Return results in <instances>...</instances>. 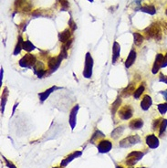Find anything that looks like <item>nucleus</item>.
<instances>
[{
    "instance_id": "f257e3e1",
    "label": "nucleus",
    "mask_w": 167,
    "mask_h": 168,
    "mask_svg": "<svg viewBox=\"0 0 167 168\" xmlns=\"http://www.w3.org/2000/svg\"><path fill=\"white\" fill-rule=\"evenodd\" d=\"M144 34L147 38H154L155 40H161L162 30L158 23H153L144 30Z\"/></svg>"
},
{
    "instance_id": "f03ea898",
    "label": "nucleus",
    "mask_w": 167,
    "mask_h": 168,
    "mask_svg": "<svg viewBox=\"0 0 167 168\" xmlns=\"http://www.w3.org/2000/svg\"><path fill=\"white\" fill-rule=\"evenodd\" d=\"M144 155V153H142L141 151H133V152H131L126 157V159H125V165L127 166H132V165H134L137 162L142 159Z\"/></svg>"
},
{
    "instance_id": "7ed1b4c3",
    "label": "nucleus",
    "mask_w": 167,
    "mask_h": 168,
    "mask_svg": "<svg viewBox=\"0 0 167 168\" xmlns=\"http://www.w3.org/2000/svg\"><path fill=\"white\" fill-rule=\"evenodd\" d=\"M92 69H93V58L91 55L90 52L86 54L85 58V66H84V71H83V76L86 79L91 78L92 75Z\"/></svg>"
},
{
    "instance_id": "20e7f679",
    "label": "nucleus",
    "mask_w": 167,
    "mask_h": 168,
    "mask_svg": "<svg viewBox=\"0 0 167 168\" xmlns=\"http://www.w3.org/2000/svg\"><path fill=\"white\" fill-rule=\"evenodd\" d=\"M36 63H37L36 57L32 55V54L28 53L21 58V60H19V66L22 68H30L35 66Z\"/></svg>"
},
{
    "instance_id": "39448f33",
    "label": "nucleus",
    "mask_w": 167,
    "mask_h": 168,
    "mask_svg": "<svg viewBox=\"0 0 167 168\" xmlns=\"http://www.w3.org/2000/svg\"><path fill=\"white\" fill-rule=\"evenodd\" d=\"M140 142H141L140 136L137 134H134V135H131V136L126 137V138H124V139H122L121 141H120L119 145H120V147L127 148V147H130V146L139 144Z\"/></svg>"
},
{
    "instance_id": "423d86ee",
    "label": "nucleus",
    "mask_w": 167,
    "mask_h": 168,
    "mask_svg": "<svg viewBox=\"0 0 167 168\" xmlns=\"http://www.w3.org/2000/svg\"><path fill=\"white\" fill-rule=\"evenodd\" d=\"M132 114H133V109L131 105H124L118 111V115L121 120H129L132 117Z\"/></svg>"
},
{
    "instance_id": "0eeeda50",
    "label": "nucleus",
    "mask_w": 167,
    "mask_h": 168,
    "mask_svg": "<svg viewBox=\"0 0 167 168\" xmlns=\"http://www.w3.org/2000/svg\"><path fill=\"white\" fill-rule=\"evenodd\" d=\"M63 58H63L60 54L58 57H51V58H48V67L50 70V72H53V71H57V69L60 67L61 61L63 60Z\"/></svg>"
},
{
    "instance_id": "6e6552de",
    "label": "nucleus",
    "mask_w": 167,
    "mask_h": 168,
    "mask_svg": "<svg viewBox=\"0 0 167 168\" xmlns=\"http://www.w3.org/2000/svg\"><path fill=\"white\" fill-rule=\"evenodd\" d=\"M97 146H98V151L101 153V154H105V153L111 151V147H112V144L109 140H101L99 142V144H98Z\"/></svg>"
},
{
    "instance_id": "1a4fd4ad",
    "label": "nucleus",
    "mask_w": 167,
    "mask_h": 168,
    "mask_svg": "<svg viewBox=\"0 0 167 168\" xmlns=\"http://www.w3.org/2000/svg\"><path fill=\"white\" fill-rule=\"evenodd\" d=\"M145 142L152 149H155L159 146V139L154 134H148L145 137Z\"/></svg>"
},
{
    "instance_id": "9d476101",
    "label": "nucleus",
    "mask_w": 167,
    "mask_h": 168,
    "mask_svg": "<svg viewBox=\"0 0 167 168\" xmlns=\"http://www.w3.org/2000/svg\"><path fill=\"white\" fill-rule=\"evenodd\" d=\"M164 56L162 53H158L156 55L155 60H154V66H153V70H152V72H153V74H156L157 72L159 71L160 69L162 68V65H163V61H164Z\"/></svg>"
},
{
    "instance_id": "9b49d317",
    "label": "nucleus",
    "mask_w": 167,
    "mask_h": 168,
    "mask_svg": "<svg viewBox=\"0 0 167 168\" xmlns=\"http://www.w3.org/2000/svg\"><path fill=\"white\" fill-rule=\"evenodd\" d=\"M72 36V30L68 28H66L65 30H63L62 32H60V34H58V39H60V41L62 42L63 44L68 42L70 39H71Z\"/></svg>"
},
{
    "instance_id": "f8f14e48",
    "label": "nucleus",
    "mask_w": 167,
    "mask_h": 168,
    "mask_svg": "<svg viewBox=\"0 0 167 168\" xmlns=\"http://www.w3.org/2000/svg\"><path fill=\"white\" fill-rule=\"evenodd\" d=\"M34 68V71L38 76V78H43L44 76L47 74V71L45 70V66L42 62L37 61V63L35 64Z\"/></svg>"
},
{
    "instance_id": "ddd939ff",
    "label": "nucleus",
    "mask_w": 167,
    "mask_h": 168,
    "mask_svg": "<svg viewBox=\"0 0 167 168\" xmlns=\"http://www.w3.org/2000/svg\"><path fill=\"white\" fill-rule=\"evenodd\" d=\"M78 105H75L71 109L70 113V124L71 126V129H74V127L76 126V122H77V113L78 111Z\"/></svg>"
},
{
    "instance_id": "4468645a",
    "label": "nucleus",
    "mask_w": 167,
    "mask_h": 168,
    "mask_svg": "<svg viewBox=\"0 0 167 168\" xmlns=\"http://www.w3.org/2000/svg\"><path fill=\"white\" fill-rule=\"evenodd\" d=\"M60 89H61V88L57 87V86H52L51 88L48 89V90H46L45 91H43V92H41V93H39V94H38V97H39V99H40V101H46V100H47V99L48 98V96H50L53 91H57V90H60Z\"/></svg>"
},
{
    "instance_id": "2eb2a0df",
    "label": "nucleus",
    "mask_w": 167,
    "mask_h": 168,
    "mask_svg": "<svg viewBox=\"0 0 167 168\" xmlns=\"http://www.w3.org/2000/svg\"><path fill=\"white\" fill-rule=\"evenodd\" d=\"M121 53V46L117 41L113 42V46H112V63H115L118 58H120Z\"/></svg>"
},
{
    "instance_id": "dca6fc26",
    "label": "nucleus",
    "mask_w": 167,
    "mask_h": 168,
    "mask_svg": "<svg viewBox=\"0 0 167 168\" xmlns=\"http://www.w3.org/2000/svg\"><path fill=\"white\" fill-rule=\"evenodd\" d=\"M135 88H136L135 82H131L125 89L122 90V91H121L122 97H129L131 94H133L135 91Z\"/></svg>"
},
{
    "instance_id": "f3484780",
    "label": "nucleus",
    "mask_w": 167,
    "mask_h": 168,
    "mask_svg": "<svg viewBox=\"0 0 167 168\" xmlns=\"http://www.w3.org/2000/svg\"><path fill=\"white\" fill-rule=\"evenodd\" d=\"M135 60H136V51L134 48H132L130 51L128 57H127V60H125V67L127 69L131 67L133 65V63L135 62Z\"/></svg>"
},
{
    "instance_id": "a211bd4d",
    "label": "nucleus",
    "mask_w": 167,
    "mask_h": 168,
    "mask_svg": "<svg viewBox=\"0 0 167 168\" xmlns=\"http://www.w3.org/2000/svg\"><path fill=\"white\" fill-rule=\"evenodd\" d=\"M153 104V101H152V98L149 95H144L142 100L141 101V108L144 111H147L149 110L150 107Z\"/></svg>"
},
{
    "instance_id": "6ab92c4d",
    "label": "nucleus",
    "mask_w": 167,
    "mask_h": 168,
    "mask_svg": "<svg viewBox=\"0 0 167 168\" xmlns=\"http://www.w3.org/2000/svg\"><path fill=\"white\" fill-rule=\"evenodd\" d=\"M81 155V152H80V151H76V152H74V153H72V154H70V155H68L64 160H63L62 162H61V164H60V165L61 166H66L68 163L70 162H71L73 159H75V158H77V157H78V156H80Z\"/></svg>"
},
{
    "instance_id": "aec40b11",
    "label": "nucleus",
    "mask_w": 167,
    "mask_h": 168,
    "mask_svg": "<svg viewBox=\"0 0 167 168\" xmlns=\"http://www.w3.org/2000/svg\"><path fill=\"white\" fill-rule=\"evenodd\" d=\"M142 126H144V121L142 119H139V118L131 120L129 122V127L131 130H139Z\"/></svg>"
},
{
    "instance_id": "412c9836",
    "label": "nucleus",
    "mask_w": 167,
    "mask_h": 168,
    "mask_svg": "<svg viewBox=\"0 0 167 168\" xmlns=\"http://www.w3.org/2000/svg\"><path fill=\"white\" fill-rule=\"evenodd\" d=\"M121 104V97H117V99L115 100V101L111 104V114L113 116L115 113L119 111L120 109V106Z\"/></svg>"
},
{
    "instance_id": "4be33fe9",
    "label": "nucleus",
    "mask_w": 167,
    "mask_h": 168,
    "mask_svg": "<svg viewBox=\"0 0 167 168\" xmlns=\"http://www.w3.org/2000/svg\"><path fill=\"white\" fill-rule=\"evenodd\" d=\"M7 96H8V90L7 88H4L3 92H2V96H1V112H4L5 110V105H6V102L7 100Z\"/></svg>"
},
{
    "instance_id": "5701e85b",
    "label": "nucleus",
    "mask_w": 167,
    "mask_h": 168,
    "mask_svg": "<svg viewBox=\"0 0 167 168\" xmlns=\"http://www.w3.org/2000/svg\"><path fill=\"white\" fill-rule=\"evenodd\" d=\"M123 131H124V125H121L119 127L115 128V129L112 131L111 134V138H113V139H117L118 137H120L121 135V133Z\"/></svg>"
},
{
    "instance_id": "b1692460",
    "label": "nucleus",
    "mask_w": 167,
    "mask_h": 168,
    "mask_svg": "<svg viewBox=\"0 0 167 168\" xmlns=\"http://www.w3.org/2000/svg\"><path fill=\"white\" fill-rule=\"evenodd\" d=\"M133 39H134V44L136 46H140L141 44L144 42V37L140 34L139 32H133Z\"/></svg>"
},
{
    "instance_id": "393cba45",
    "label": "nucleus",
    "mask_w": 167,
    "mask_h": 168,
    "mask_svg": "<svg viewBox=\"0 0 167 168\" xmlns=\"http://www.w3.org/2000/svg\"><path fill=\"white\" fill-rule=\"evenodd\" d=\"M140 10L142 11V12L151 14V15H154L156 13L155 7L154 6H151V5H150V6H149V5H145V6H144V7H141Z\"/></svg>"
},
{
    "instance_id": "a878e982",
    "label": "nucleus",
    "mask_w": 167,
    "mask_h": 168,
    "mask_svg": "<svg viewBox=\"0 0 167 168\" xmlns=\"http://www.w3.org/2000/svg\"><path fill=\"white\" fill-rule=\"evenodd\" d=\"M144 90H145V85H144V83L140 84V86L136 89L135 91H134V93H133V97H134V99H136V100H137V99H139V98L142 96V93H144Z\"/></svg>"
},
{
    "instance_id": "bb28decb",
    "label": "nucleus",
    "mask_w": 167,
    "mask_h": 168,
    "mask_svg": "<svg viewBox=\"0 0 167 168\" xmlns=\"http://www.w3.org/2000/svg\"><path fill=\"white\" fill-rule=\"evenodd\" d=\"M22 48L27 52H30L33 49H35V46H34L29 40H24L22 44Z\"/></svg>"
},
{
    "instance_id": "cd10ccee",
    "label": "nucleus",
    "mask_w": 167,
    "mask_h": 168,
    "mask_svg": "<svg viewBox=\"0 0 167 168\" xmlns=\"http://www.w3.org/2000/svg\"><path fill=\"white\" fill-rule=\"evenodd\" d=\"M23 38L21 36H19L18 37V40H17V46L16 48H15V50H14V55H17V54L21 51V49L22 48V44H23Z\"/></svg>"
},
{
    "instance_id": "c85d7f7f",
    "label": "nucleus",
    "mask_w": 167,
    "mask_h": 168,
    "mask_svg": "<svg viewBox=\"0 0 167 168\" xmlns=\"http://www.w3.org/2000/svg\"><path fill=\"white\" fill-rule=\"evenodd\" d=\"M166 127H167V120L164 119L163 121H162V123H161L160 128H159V135L160 136L164 135V133L166 130Z\"/></svg>"
},
{
    "instance_id": "c756f323",
    "label": "nucleus",
    "mask_w": 167,
    "mask_h": 168,
    "mask_svg": "<svg viewBox=\"0 0 167 168\" xmlns=\"http://www.w3.org/2000/svg\"><path fill=\"white\" fill-rule=\"evenodd\" d=\"M158 111L161 114H165L167 112V102L164 103H161V104L158 105Z\"/></svg>"
},
{
    "instance_id": "7c9ffc66",
    "label": "nucleus",
    "mask_w": 167,
    "mask_h": 168,
    "mask_svg": "<svg viewBox=\"0 0 167 168\" xmlns=\"http://www.w3.org/2000/svg\"><path fill=\"white\" fill-rule=\"evenodd\" d=\"M162 121H163V119H155V120H154V122H153V130L154 131H156V130L159 129L161 123H162Z\"/></svg>"
},
{
    "instance_id": "2f4dec72",
    "label": "nucleus",
    "mask_w": 167,
    "mask_h": 168,
    "mask_svg": "<svg viewBox=\"0 0 167 168\" xmlns=\"http://www.w3.org/2000/svg\"><path fill=\"white\" fill-rule=\"evenodd\" d=\"M61 5V9L62 10H66V9H68V0H58Z\"/></svg>"
},
{
    "instance_id": "473e14b6",
    "label": "nucleus",
    "mask_w": 167,
    "mask_h": 168,
    "mask_svg": "<svg viewBox=\"0 0 167 168\" xmlns=\"http://www.w3.org/2000/svg\"><path fill=\"white\" fill-rule=\"evenodd\" d=\"M68 26H70V28L72 30V32L75 30L76 29V28H77V26H76V23L73 21V19L70 17V21H68Z\"/></svg>"
},
{
    "instance_id": "72a5a7b5",
    "label": "nucleus",
    "mask_w": 167,
    "mask_h": 168,
    "mask_svg": "<svg viewBox=\"0 0 167 168\" xmlns=\"http://www.w3.org/2000/svg\"><path fill=\"white\" fill-rule=\"evenodd\" d=\"M159 81H160L161 82H164L165 84H167V76L164 75V74H163V73H160Z\"/></svg>"
},
{
    "instance_id": "f704fd0d",
    "label": "nucleus",
    "mask_w": 167,
    "mask_h": 168,
    "mask_svg": "<svg viewBox=\"0 0 167 168\" xmlns=\"http://www.w3.org/2000/svg\"><path fill=\"white\" fill-rule=\"evenodd\" d=\"M4 160L6 161V164H7V167H9V168H17L16 166H15L14 165H13V163H11V162H9L8 160H7L6 158L4 157Z\"/></svg>"
},
{
    "instance_id": "c9c22d12",
    "label": "nucleus",
    "mask_w": 167,
    "mask_h": 168,
    "mask_svg": "<svg viewBox=\"0 0 167 168\" xmlns=\"http://www.w3.org/2000/svg\"><path fill=\"white\" fill-rule=\"evenodd\" d=\"M167 66V52L164 55V61H163V65H162V68H165Z\"/></svg>"
},
{
    "instance_id": "e433bc0d",
    "label": "nucleus",
    "mask_w": 167,
    "mask_h": 168,
    "mask_svg": "<svg viewBox=\"0 0 167 168\" xmlns=\"http://www.w3.org/2000/svg\"><path fill=\"white\" fill-rule=\"evenodd\" d=\"M161 94L164 96V100H165V101H166V102H167V90H165V91H161Z\"/></svg>"
},
{
    "instance_id": "4c0bfd02",
    "label": "nucleus",
    "mask_w": 167,
    "mask_h": 168,
    "mask_svg": "<svg viewBox=\"0 0 167 168\" xmlns=\"http://www.w3.org/2000/svg\"><path fill=\"white\" fill-rule=\"evenodd\" d=\"M2 80H3V69H1V71H0V84H2Z\"/></svg>"
},
{
    "instance_id": "58836bf2",
    "label": "nucleus",
    "mask_w": 167,
    "mask_h": 168,
    "mask_svg": "<svg viewBox=\"0 0 167 168\" xmlns=\"http://www.w3.org/2000/svg\"><path fill=\"white\" fill-rule=\"evenodd\" d=\"M116 168H123V167H122V166H117Z\"/></svg>"
},
{
    "instance_id": "ea45409f",
    "label": "nucleus",
    "mask_w": 167,
    "mask_h": 168,
    "mask_svg": "<svg viewBox=\"0 0 167 168\" xmlns=\"http://www.w3.org/2000/svg\"><path fill=\"white\" fill-rule=\"evenodd\" d=\"M165 14H166V16H167V8H166V10H165Z\"/></svg>"
},
{
    "instance_id": "a19ab883",
    "label": "nucleus",
    "mask_w": 167,
    "mask_h": 168,
    "mask_svg": "<svg viewBox=\"0 0 167 168\" xmlns=\"http://www.w3.org/2000/svg\"><path fill=\"white\" fill-rule=\"evenodd\" d=\"M88 1H90V2H93V0H88Z\"/></svg>"
},
{
    "instance_id": "79ce46f5",
    "label": "nucleus",
    "mask_w": 167,
    "mask_h": 168,
    "mask_svg": "<svg viewBox=\"0 0 167 168\" xmlns=\"http://www.w3.org/2000/svg\"><path fill=\"white\" fill-rule=\"evenodd\" d=\"M54 168H61V167H54Z\"/></svg>"
},
{
    "instance_id": "37998d69",
    "label": "nucleus",
    "mask_w": 167,
    "mask_h": 168,
    "mask_svg": "<svg viewBox=\"0 0 167 168\" xmlns=\"http://www.w3.org/2000/svg\"><path fill=\"white\" fill-rule=\"evenodd\" d=\"M142 168H144V167H142Z\"/></svg>"
}]
</instances>
